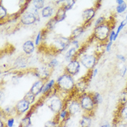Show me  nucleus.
I'll return each instance as SVG.
<instances>
[{"label":"nucleus","instance_id":"aec40b11","mask_svg":"<svg viewBox=\"0 0 127 127\" xmlns=\"http://www.w3.org/2000/svg\"><path fill=\"white\" fill-rule=\"evenodd\" d=\"M56 86V81L54 79H50L47 81H45V85L43 86V89L42 92V95L43 96H45L47 93L52 90Z\"/></svg>","mask_w":127,"mask_h":127},{"label":"nucleus","instance_id":"423d86ee","mask_svg":"<svg viewBox=\"0 0 127 127\" xmlns=\"http://www.w3.org/2000/svg\"><path fill=\"white\" fill-rule=\"evenodd\" d=\"M40 20L39 13L35 12H30L27 11L22 14L21 17H20V23L25 26H29L35 24L37 21Z\"/></svg>","mask_w":127,"mask_h":127},{"label":"nucleus","instance_id":"a878e982","mask_svg":"<svg viewBox=\"0 0 127 127\" xmlns=\"http://www.w3.org/2000/svg\"><path fill=\"white\" fill-rule=\"evenodd\" d=\"M32 4L35 9L38 10H42L45 6V1L44 0H34L32 1Z\"/></svg>","mask_w":127,"mask_h":127},{"label":"nucleus","instance_id":"f3484780","mask_svg":"<svg viewBox=\"0 0 127 127\" xmlns=\"http://www.w3.org/2000/svg\"><path fill=\"white\" fill-rule=\"evenodd\" d=\"M66 13H67V11L64 9V8L62 6H61L59 7V8H58V10H56L54 16L56 21L57 22V23L65 20V18L67 17Z\"/></svg>","mask_w":127,"mask_h":127},{"label":"nucleus","instance_id":"4be33fe9","mask_svg":"<svg viewBox=\"0 0 127 127\" xmlns=\"http://www.w3.org/2000/svg\"><path fill=\"white\" fill-rule=\"evenodd\" d=\"M31 115L32 112L29 111L25 115L20 122L19 127H30L31 125Z\"/></svg>","mask_w":127,"mask_h":127},{"label":"nucleus","instance_id":"1a4fd4ad","mask_svg":"<svg viewBox=\"0 0 127 127\" xmlns=\"http://www.w3.org/2000/svg\"><path fill=\"white\" fill-rule=\"evenodd\" d=\"M31 104L29 103L27 101L22 99L20 100L16 105L15 106V109L17 115H24L27 114V113L29 112V110L31 109Z\"/></svg>","mask_w":127,"mask_h":127},{"label":"nucleus","instance_id":"7ed1b4c3","mask_svg":"<svg viewBox=\"0 0 127 127\" xmlns=\"http://www.w3.org/2000/svg\"><path fill=\"white\" fill-rule=\"evenodd\" d=\"M77 99H79L81 109L86 114L92 115L94 113L96 106L93 101L91 94L86 93L82 95H79Z\"/></svg>","mask_w":127,"mask_h":127},{"label":"nucleus","instance_id":"c03bdc74","mask_svg":"<svg viewBox=\"0 0 127 127\" xmlns=\"http://www.w3.org/2000/svg\"><path fill=\"white\" fill-rule=\"evenodd\" d=\"M97 73H98V69L97 68H94L93 70H91L90 71V76H91V78H93V77L96 76Z\"/></svg>","mask_w":127,"mask_h":127},{"label":"nucleus","instance_id":"f8f14e48","mask_svg":"<svg viewBox=\"0 0 127 127\" xmlns=\"http://www.w3.org/2000/svg\"><path fill=\"white\" fill-rule=\"evenodd\" d=\"M51 69L48 66H42L40 68H38L35 72V75L38 78L44 81H47L49 77L51 75Z\"/></svg>","mask_w":127,"mask_h":127},{"label":"nucleus","instance_id":"39448f33","mask_svg":"<svg viewBox=\"0 0 127 127\" xmlns=\"http://www.w3.org/2000/svg\"><path fill=\"white\" fill-rule=\"evenodd\" d=\"M79 61L81 65L88 70H93L95 68V65L97 62V56L94 54H83L79 57Z\"/></svg>","mask_w":127,"mask_h":127},{"label":"nucleus","instance_id":"c9c22d12","mask_svg":"<svg viewBox=\"0 0 127 127\" xmlns=\"http://www.w3.org/2000/svg\"><path fill=\"white\" fill-rule=\"evenodd\" d=\"M26 59L24 58H20V57H18L17 59L15 61V65H17L18 67H24L25 65H26Z\"/></svg>","mask_w":127,"mask_h":127},{"label":"nucleus","instance_id":"f257e3e1","mask_svg":"<svg viewBox=\"0 0 127 127\" xmlns=\"http://www.w3.org/2000/svg\"><path fill=\"white\" fill-rule=\"evenodd\" d=\"M75 81L73 76L67 73H63L59 76L56 81V86L60 92L69 93L73 91L75 88Z\"/></svg>","mask_w":127,"mask_h":127},{"label":"nucleus","instance_id":"a211bd4d","mask_svg":"<svg viewBox=\"0 0 127 127\" xmlns=\"http://www.w3.org/2000/svg\"><path fill=\"white\" fill-rule=\"evenodd\" d=\"M92 122V115L86 113L83 115L81 120L79 121V126L80 127H91Z\"/></svg>","mask_w":127,"mask_h":127},{"label":"nucleus","instance_id":"79ce46f5","mask_svg":"<svg viewBox=\"0 0 127 127\" xmlns=\"http://www.w3.org/2000/svg\"><path fill=\"white\" fill-rule=\"evenodd\" d=\"M71 45H73L74 47H75L76 49L80 48V43H79V41H78L76 39H73L71 41Z\"/></svg>","mask_w":127,"mask_h":127},{"label":"nucleus","instance_id":"c85d7f7f","mask_svg":"<svg viewBox=\"0 0 127 127\" xmlns=\"http://www.w3.org/2000/svg\"><path fill=\"white\" fill-rule=\"evenodd\" d=\"M57 24V22L56 21L54 17H52L47 22V23L46 24V29L47 31H52L54 29L56 25Z\"/></svg>","mask_w":127,"mask_h":127},{"label":"nucleus","instance_id":"7c9ffc66","mask_svg":"<svg viewBox=\"0 0 127 127\" xmlns=\"http://www.w3.org/2000/svg\"><path fill=\"white\" fill-rule=\"evenodd\" d=\"M3 115H8V116H10L13 115V113H15V107H12L8 106H6L3 109Z\"/></svg>","mask_w":127,"mask_h":127},{"label":"nucleus","instance_id":"37998d69","mask_svg":"<svg viewBox=\"0 0 127 127\" xmlns=\"http://www.w3.org/2000/svg\"><path fill=\"white\" fill-rule=\"evenodd\" d=\"M113 42H110L108 41L106 42V47H105V51L106 52H109L111 49V47H112V45H113Z\"/></svg>","mask_w":127,"mask_h":127},{"label":"nucleus","instance_id":"f704fd0d","mask_svg":"<svg viewBox=\"0 0 127 127\" xmlns=\"http://www.w3.org/2000/svg\"><path fill=\"white\" fill-rule=\"evenodd\" d=\"M127 9V4L125 2L122 5H117V6L116 7V12L118 14H122L124 13Z\"/></svg>","mask_w":127,"mask_h":127},{"label":"nucleus","instance_id":"bb28decb","mask_svg":"<svg viewBox=\"0 0 127 127\" xmlns=\"http://www.w3.org/2000/svg\"><path fill=\"white\" fill-rule=\"evenodd\" d=\"M91 96L93 97V99L96 106L102 103L103 101V96L99 93H93L91 94Z\"/></svg>","mask_w":127,"mask_h":127},{"label":"nucleus","instance_id":"c756f323","mask_svg":"<svg viewBox=\"0 0 127 127\" xmlns=\"http://www.w3.org/2000/svg\"><path fill=\"white\" fill-rule=\"evenodd\" d=\"M23 99H24L26 101H27L29 103L32 104V103H34L35 101V96L31 93V91H29L28 93L25 94Z\"/></svg>","mask_w":127,"mask_h":127},{"label":"nucleus","instance_id":"a19ab883","mask_svg":"<svg viewBox=\"0 0 127 127\" xmlns=\"http://www.w3.org/2000/svg\"><path fill=\"white\" fill-rule=\"evenodd\" d=\"M115 34H116V31H115L114 30H112L110 31L109 37H108V41L110 42H114L115 41Z\"/></svg>","mask_w":127,"mask_h":127},{"label":"nucleus","instance_id":"6ab92c4d","mask_svg":"<svg viewBox=\"0 0 127 127\" xmlns=\"http://www.w3.org/2000/svg\"><path fill=\"white\" fill-rule=\"evenodd\" d=\"M77 54H78V52H77V49L75 47H70V48L67 50V52H65V61L69 63V61H71L72 60H73V59H76L77 57Z\"/></svg>","mask_w":127,"mask_h":127},{"label":"nucleus","instance_id":"0eeeda50","mask_svg":"<svg viewBox=\"0 0 127 127\" xmlns=\"http://www.w3.org/2000/svg\"><path fill=\"white\" fill-rule=\"evenodd\" d=\"M47 104L49 108L55 114L59 113L65 107V103L59 96H54L47 99Z\"/></svg>","mask_w":127,"mask_h":127},{"label":"nucleus","instance_id":"dca6fc26","mask_svg":"<svg viewBox=\"0 0 127 127\" xmlns=\"http://www.w3.org/2000/svg\"><path fill=\"white\" fill-rule=\"evenodd\" d=\"M35 48V42L31 40H29L24 42V44L22 45L23 52L27 55H30L31 54H33L34 52Z\"/></svg>","mask_w":127,"mask_h":127},{"label":"nucleus","instance_id":"3c124183","mask_svg":"<svg viewBox=\"0 0 127 127\" xmlns=\"http://www.w3.org/2000/svg\"><path fill=\"white\" fill-rule=\"evenodd\" d=\"M116 2H117V5H122V4L125 3V1H124V0H117Z\"/></svg>","mask_w":127,"mask_h":127},{"label":"nucleus","instance_id":"f03ea898","mask_svg":"<svg viewBox=\"0 0 127 127\" xmlns=\"http://www.w3.org/2000/svg\"><path fill=\"white\" fill-rule=\"evenodd\" d=\"M113 30L108 22H105L99 26L95 27L93 31V37L99 41L101 43H104L108 40V37L110 31Z\"/></svg>","mask_w":127,"mask_h":127},{"label":"nucleus","instance_id":"cd10ccee","mask_svg":"<svg viewBox=\"0 0 127 127\" xmlns=\"http://www.w3.org/2000/svg\"><path fill=\"white\" fill-rule=\"evenodd\" d=\"M75 3L76 1L74 0H69V1L67 0V1H65L61 6L64 8V9L66 11H68V10L72 9V8L75 5Z\"/></svg>","mask_w":127,"mask_h":127},{"label":"nucleus","instance_id":"6e6552de","mask_svg":"<svg viewBox=\"0 0 127 127\" xmlns=\"http://www.w3.org/2000/svg\"><path fill=\"white\" fill-rule=\"evenodd\" d=\"M81 70V63L79 62L78 58L73 59L67 64L65 67V72L67 73L69 75H77Z\"/></svg>","mask_w":127,"mask_h":127},{"label":"nucleus","instance_id":"b1692460","mask_svg":"<svg viewBox=\"0 0 127 127\" xmlns=\"http://www.w3.org/2000/svg\"><path fill=\"white\" fill-rule=\"evenodd\" d=\"M84 31H85V26L84 25L75 28L72 31V35L70 36V38L72 40H73V39H76V38H79L84 33Z\"/></svg>","mask_w":127,"mask_h":127},{"label":"nucleus","instance_id":"603ef678","mask_svg":"<svg viewBox=\"0 0 127 127\" xmlns=\"http://www.w3.org/2000/svg\"><path fill=\"white\" fill-rule=\"evenodd\" d=\"M0 127H4V124H3V122L2 121H0Z\"/></svg>","mask_w":127,"mask_h":127},{"label":"nucleus","instance_id":"2eb2a0df","mask_svg":"<svg viewBox=\"0 0 127 127\" xmlns=\"http://www.w3.org/2000/svg\"><path fill=\"white\" fill-rule=\"evenodd\" d=\"M69 117L70 115L69 113L68 110L66 109V108H64L59 113L56 114L55 119L60 124H65L69 120Z\"/></svg>","mask_w":127,"mask_h":127},{"label":"nucleus","instance_id":"412c9836","mask_svg":"<svg viewBox=\"0 0 127 127\" xmlns=\"http://www.w3.org/2000/svg\"><path fill=\"white\" fill-rule=\"evenodd\" d=\"M41 16L43 18H49L52 17L54 14V8L52 6H45L44 8L40 12Z\"/></svg>","mask_w":127,"mask_h":127},{"label":"nucleus","instance_id":"9d476101","mask_svg":"<svg viewBox=\"0 0 127 127\" xmlns=\"http://www.w3.org/2000/svg\"><path fill=\"white\" fill-rule=\"evenodd\" d=\"M65 108H66V109L68 110L70 116L76 115L81 109L78 99H74L69 101Z\"/></svg>","mask_w":127,"mask_h":127},{"label":"nucleus","instance_id":"72a5a7b5","mask_svg":"<svg viewBox=\"0 0 127 127\" xmlns=\"http://www.w3.org/2000/svg\"><path fill=\"white\" fill-rule=\"evenodd\" d=\"M42 38H43V32L40 31L39 32H38V33L35 36V46H38L41 43Z\"/></svg>","mask_w":127,"mask_h":127},{"label":"nucleus","instance_id":"393cba45","mask_svg":"<svg viewBox=\"0 0 127 127\" xmlns=\"http://www.w3.org/2000/svg\"><path fill=\"white\" fill-rule=\"evenodd\" d=\"M119 103L120 107L124 106L127 105V90H124L121 93L120 97H119Z\"/></svg>","mask_w":127,"mask_h":127},{"label":"nucleus","instance_id":"4468645a","mask_svg":"<svg viewBox=\"0 0 127 127\" xmlns=\"http://www.w3.org/2000/svg\"><path fill=\"white\" fill-rule=\"evenodd\" d=\"M88 85V80H86V79H79L77 82H76L74 90L79 95H82L83 93H86Z\"/></svg>","mask_w":127,"mask_h":127},{"label":"nucleus","instance_id":"de8ad7c7","mask_svg":"<svg viewBox=\"0 0 127 127\" xmlns=\"http://www.w3.org/2000/svg\"><path fill=\"white\" fill-rule=\"evenodd\" d=\"M99 127H111V126H110V123H109L108 122H107V121H103V122H101V123L100 124Z\"/></svg>","mask_w":127,"mask_h":127},{"label":"nucleus","instance_id":"ea45409f","mask_svg":"<svg viewBox=\"0 0 127 127\" xmlns=\"http://www.w3.org/2000/svg\"><path fill=\"white\" fill-rule=\"evenodd\" d=\"M14 124H15V118L13 117H8L6 124V127H13Z\"/></svg>","mask_w":127,"mask_h":127},{"label":"nucleus","instance_id":"2f4dec72","mask_svg":"<svg viewBox=\"0 0 127 127\" xmlns=\"http://www.w3.org/2000/svg\"><path fill=\"white\" fill-rule=\"evenodd\" d=\"M8 16V12L6 8L3 6L2 4L0 5V19L1 20H5Z\"/></svg>","mask_w":127,"mask_h":127},{"label":"nucleus","instance_id":"20e7f679","mask_svg":"<svg viewBox=\"0 0 127 127\" xmlns=\"http://www.w3.org/2000/svg\"><path fill=\"white\" fill-rule=\"evenodd\" d=\"M72 39L67 37H65L61 35H57L53 40L52 47L57 53H62L68 49L71 45Z\"/></svg>","mask_w":127,"mask_h":127},{"label":"nucleus","instance_id":"4c0bfd02","mask_svg":"<svg viewBox=\"0 0 127 127\" xmlns=\"http://www.w3.org/2000/svg\"><path fill=\"white\" fill-rule=\"evenodd\" d=\"M59 65V61L56 59H52L48 63V66L50 69H54L56 67Z\"/></svg>","mask_w":127,"mask_h":127},{"label":"nucleus","instance_id":"e433bc0d","mask_svg":"<svg viewBox=\"0 0 127 127\" xmlns=\"http://www.w3.org/2000/svg\"><path fill=\"white\" fill-rule=\"evenodd\" d=\"M59 124L60 123H59V122L54 118V119H53L52 120L47 121L45 124V125H44V127H56L57 125Z\"/></svg>","mask_w":127,"mask_h":127},{"label":"nucleus","instance_id":"ddd939ff","mask_svg":"<svg viewBox=\"0 0 127 127\" xmlns=\"http://www.w3.org/2000/svg\"><path fill=\"white\" fill-rule=\"evenodd\" d=\"M45 81H42V80H40V79L35 81L33 83V85L31 86V89H30L29 91H31V93H33L35 96H38L39 95L42 94V89H43V86L45 85Z\"/></svg>","mask_w":127,"mask_h":127},{"label":"nucleus","instance_id":"a18cd8bd","mask_svg":"<svg viewBox=\"0 0 127 127\" xmlns=\"http://www.w3.org/2000/svg\"><path fill=\"white\" fill-rule=\"evenodd\" d=\"M127 67H126V66H124V67L120 69L121 76H124L126 75V74H127Z\"/></svg>","mask_w":127,"mask_h":127},{"label":"nucleus","instance_id":"473e14b6","mask_svg":"<svg viewBox=\"0 0 127 127\" xmlns=\"http://www.w3.org/2000/svg\"><path fill=\"white\" fill-rule=\"evenodd\" d=\"M127 22L125 20L123 21H122L120 22V24H119V26H118V27H117V31H116V34H115V40H116V39L117 38V37H118V35H119V34H120V33L121 31H122V30L124 28V27L127 25Z\"/></svg>","mask_w":127,"mask_h":127},{"label":"nucleus","instance_id":"49530a36","mask_svg":"<svg viewBox=\"0 0 127 127\" xmlns=\"http://www.w3.org/2000/svg\"><path fill=\"white\" fill-rule=\"evenodd\" d=\"M116 57H117V59L119 61H120L122 62H125L126 61V57L124 55H122V54H117L116 56Z\"/></svg>","mask_w":127,"mask_h":127},{"label":"nucleus","instance_id":"58836bf2","mask_svg":"<svg viewBox=\"0 0 127 127\" xmlns=\"http://www.w3.org/2000/svg\"><path fill=\"white\" fill-rule=\"evenodd\" d=\"M105 22H106V18L105 17L103 16L99 17L95 22V27H98V26H99V25L103 24Z\"/></svg>","mask_w":127,"mask_h":127},{"label":"nucleus","instance_id":"8fccbe9b","mask_svg":"<svg viewBox=\"0 0 127 127\" xmlns=\"http://www.w3.org/2000/svg\"><path fill=\"white\" fill-rule=\"evenodd\" d=\"M95 5H96V6L94 7V8H95L96 10L99 9V8H100L101 6V1H96V3H95Z\"/></svg>","mask_w":127,"mask_h":127},{"label":"nucleus","instance_id":"9b49d317","mask_svg":"<svg viewBox=\"0 0 127 127\" xmlns=\"http://www.w3.org/2000/svg\"><path fill=\"white\" fill-rule=\"evenodd\" d=\"M96 15V9L93 8H86L82 12V19L84 22V26L90 24L93 19L95 17Z\"/></svg>","mask_w":127,"mask_h":127},{"label":"nucleus","instance_id":"5701e85b","mask_svg":"<svg viewBox=\"0 0 127 127\" xmlns=\"http://www.w3.org/2000/svg\"><path fill=\"white\" fill-rule=\"evenodd\" d=\"M116 119L120 121L127 120V106H122L119 108Z\"/></svg>","mask_w":127,"mask_h":127},{"label":"nucleus","instance_id":"864d4df0","mask_svg":"<svg viewBox=\"0 0 127 127\" xmlns=\"http://www.w3.org/2000/svg\"><path fill=\"white\" fill-rule=\"evenodd\" d=\"M125 20L127 22V15H126V17H125Z\"/></svg>","mask_w":127,"mask_h":127},{"label":"nucleus","instance_id":"09e8293b","mask_svg":"<svg viewBox=\"0 0 127 127\" xmlns=\"http://www.w3.org/2000/svg\"><path fill=\"white\" fill-rule=\"evenodd\" d=\"M118 127H127V123L125 121H119Z\"/></svg>","mask_w":127,"mask_h":127}]
</instances>
